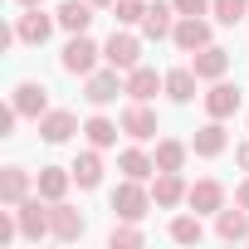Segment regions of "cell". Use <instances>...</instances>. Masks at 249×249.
<instances>
[{"instance_id":"cell-9","label":"cell","mask_w":249,"mask_h":249,"mask_svg":"<svg viewBox=\"0 0 249 249\" xmlns=\"http://www.w3.org/2000/svg\"><path fill=\"white\" fill-rule=\"evenodd\" d=\"M191 69L200 73V83H215V78H225V73H230V49L205 44V49H196V54H191Z\"/></svg>"},{"instance_id":"cell-5","label":"cell","mask_w":249,"mask_h":249,"mask_svg":"<svg viewBox=\"0 0 249 249\" xmlns=\"http://www.w3.org/2000/svg\"><path fill=\"white\" fill-rule=\"evenodd\" d=\"M15 215H20V234H25V239L54 234V220H49V210H44V196H25V200L15 205Z\"/></svg>"},{"instance_id":"cell-14","label":"cell","mask_w":249,"mask_h":249,"mask_svg":"<svg viewBox=\"0 0 249 249\" xmlns=\"http://www.w3.org/2000/svg\"><path fill=\"white\" fill-rule=\"evenodd\" d=\"M186 205H191L196 215H220V210H225V186H220V181H196L191 196H186Z\"/></svg>"},{"instance_id":"cell-16","label":"cell","mask_w":249,"mask_h":249,"mask_svg":"<svg viewBox=\"0 0 249 249\" xmlns=\"http://www.w3.org/2000/svg\"><path fill=\"white\" fill-rule=\"evenodd\" d=\"M93 0H64V5L54 10L59 15V30H69V35H88V25H93Z\"/></svg>"},{"instance_id":"cell-35","label":"cell","mask_w":249,"mask_h":249,"mask_svg":"<svg viewBox=\"0 0 249 249\" xmlns=\"http://www.w3.org/2000/svg\"><path fill=\"white\" fill-rule=\"evenodd\" d=\"M234 161H239V166L249 171V142H239V147H234Z\"/></svg>"},{"instance_id":"cell-6","label":"cell","mask_w":249,"mask_h":249,"mask_svg":"<svg viewBox=\"0 0 249 249\" xmlns=\"http://www.w3.org/2000/svg\"><path fill=\"white\" fill-rule=\"evenodd\" d=\"M117 122H122V137H132V142H152V137H157V112H152L147 103H137V98L122 107Z\"/></svg>"},{"instance_id":"cell-33","label":"cell","mask_w":249,"mask_h":249,"mask_svg":"<svg viewBox=\"0 0 249 249\" xmlns=\"http://www.w3.org/2000/svg\"><path fill=\"white\" fill-rule=\"evenodd\" d=\"M15 122H20V112H15V103H10L5 112H0V137H10V132H15Z\"/></svg>"},{"instance_id":"cell-31","label":"cell","mask_w":249,"mask_h":249,"mask_svg":"<svg viewBox=\"0 0 249 249\" xmlns=\"http://www.w3.org/2000/svg\"><path fill=\"white\" fill-rule=\"evenodd\" d=\"M147 15V0H112V20L117 25H142Z\"/></svg>"},{"instance_id":"cell-10","label":"cell","mask_w":249,"mask_h":249,"mask_svg":"<svg viewBox=\"0 0 249 249\" xmlns=\"http://www.w3.org/2000/svg\"><path fill=\"white\" fill-rule=\"evenodd\" d=\"M239 103H244V93H239L234 83H225V78H215V83H210V93H205V112H210V117H220V122H225V117H234V112H239Z\"/></svg>"},{"instance_id":"cell-32","label":"cell","mask_w":249,"mask_h":249,"mask_svg":"<svg viewBox=\"0 0 249 249\" xmlns=\"http://www.w3.org/2000/svg\"><path fill=\"white\" fill-rule=\"evenodd\" d=\"M176 15H210V0H171Z\"/></svg>"},{"instance_id":"cell-25","label":"cell","mask_w":249,"mask_h":249,"mask_svg":"<svg viewBox=\"0 0 249 249\" xmlns=\"http://www.w3.org/2000/svg\"><path fill=\"white\" fill-rule=\"evenodd\" d=\"M166 78H157V69H127V98H137V103H147V98H157V88H161Z\"/></svg>"},{"instance_id":"cell-3","label":"cell","mask_w":249,"mask_h":249,"mask_svg":"<svg viewBox=\"0 0 249 249\" xmlns=\"http://www.w3.org/2000/svg\"><path fill=\"white\" fill-rule=\"evenodd\" d=\"M103 64H112V69H137L142 64V39L137 35H127V30H112V39L103 44Z\"/></svg>"},{"instance_id":"cell-27","label":"cell","mask_w":249,"mask_h":249,"mask_svg":"<svg viewBox=\"0 0 249 249\" xmlns=\"http://www.w3.org/2000/svg\"><path fill=\"white\" fill-rule=\"evenodd\" d=\"M186 152H191L186 142H171V137L157 142V171H181L186 166Z\"/></svg>"},{"instance_id":"cell-11","label":"cell","mask_w":249,"mask_h":249,"mask_svg":"<svg viewBox=\"0 0 249 249\" xmlns=\"http://www.w3.org/2000/svg\"><path fill=\"white\" fill-rule=\"evenodd\" d=\"M49 220H54V239H64V244L83 239V230H88L83 210H73V205H64V200H54V205H49Z\"/></svg>"},{"instance_id":"cell-15","label":"cell","mask_w":249,"mask_h":249,"mask_svg":"<svg viewBox=\"0 0 249 249\" xmlns=\"http://www.w3.org/2000/svg\"><path fill=\"white\" fill-rule=\"evenodd\" d=\"M73 132H78V117H73V112H64V107H49V112L39 117V137H44V142H54V147H59V142H69Z\"/></svg>"},{"instance_id":"cell-21","label":"cell","mask_w":249,"mask_h":249,"mask_svg":"<svg viewBox=\"0 0 249 249\" xmlns=\"http://www.w3.org/2000/svg\"><path fill=\"white\" fill-rule=\"evenodd\" d=\"M69 181H73V171H64V166H39V181H35V191L54 205V200H64L69 196Z\"/></svg>"},{"instance_id":"cell-19","label":"cell","mask_w":249,"mask_h":249,"mask_svg":"<svg viewBox=\"0 0 249 249\" xmlns=\"http://www.w3.org/2000/svg\"><path fill=\"white\" fill-rule=\"evenodd\" d=\"M117 171L127 176V181H152L157 176V157H147L142 147H127V152L117 157Z\"/></svg>"},{"instance_id":"cell-13","label":"cell","mask_w":249,"mask_h":249,"mask_svg":"<svg viewBox=\"0 0 249 249\" xmlns=\"http://www.w3.org/2000/svg\"><path fill=\"white\" fill-rule=\"evenodd\" d=\"M186 196H191V186L181 181V171H157V181H152V200H157L161 210H176Z\"/></svg>"},{"instance_id":"cell-12","label":"cell","mask_w":249,"mask_h":249,"mask_svg":"<svg viewBox=\"0 0 249 249\" xmlns=\"http://www.w3.org/2000/svg\"><path fill=\"white\" fill-rule=\"evenodd\" d=\"M10 103H15L20 117H35V122H39V117L49 112V88H44V83H15V98H10Z\"/></svg>"},{"instance_id":"cell-8","label":"cell","mask_w":249,"mask_h":249,"mask_svg":"<svg viewBox=\"0 0 249 249\" xmlns=\"http://www.w3.org/2000/svg\"><path fill=\"white\" fill-rule=\"evenodd\" d=\"M171 44H176L181 54L205 49V44H210V20H205V15H181L176 30H171Z\"/></svg>"},{"instance_id":"cell-26","label":"cell","mask_w":249,"mask_h":249,"mask_svg":"<svg viewBox=\"0 0 249 249\" xmlns=\"http://www.w3.org/2000/svg\"><path fill=\"white\" fill-rule=\"evenodd\" d=\"M117 132H122V122H112V117H103V112L83 122V137H88L98 152H103V147H117Z\"/></svg>"},{"instance_id":"cell-2","label":"cell","mask_w":249,"mask_h":249,"mask_svg":"<svg viewBox=\"0 0 249 249\" xmlns=\"http://www.w3.org/2000/svg\"><path fill=\"white\" fill-rule=\"evenodd\" d=\"M98 59H103V49H98V44H93L88 35H73V39L64 44V54H59L64 73H83V78H88V73L98 69Z\"/></svg>"},{"instance_id":"cell-18","label":"cell","mask_w":249,"mask_h":249,"mask_svg":"<svg viewBox=\"0 0 249 249\" xmlns=\"http://www.w3.org/2000/svg\"><path fill=\"white\" fill-rule=\"evenodd\" d=\"M225 147H230V137H225V127H220V117H210L205 127L191 137V152H196V157H205V161H210V157H220Z\"/></svg>"},{"instance_id":"cell-22","label":"cell","mask_w":249,"mask_h":249,"mask_svg":"<svg viewBox=\"0 0 249 249\" xmlns=\"http://www.w3.org/2000/svg\"><path fill=\"white\" fill-rule=\"evenodd\" d=\"M30 196V171L25 166H5L0 171V205H20Z\"/></svg>"},{"instance_id":"cell-30","label":"cell","mask_w":249,"mask_h":249,"mask_svg":"<svg viewBox=\"0 0 249 249\" xmlns=\"http://www.w3.org/2000/svg\"><path fill=\"white\" fill-rule=\"evenodd\" d=\"M142 239H147V234L137 230V220H122V225H112V234H107V244H112V249H137Z\"/></svg>"},{"instance_id":"cell-34","label":"cell","mask_w":249,"mask_h":249,"mask_svg":"<svg viewBox=\"0 0 249 249\" xmlns=\"http://www.w3.org/2000/svg\"><path fill=\"white\" fill-rule=\"evenodd\" d=\"M234 205H244V210H249V176L239 181V191H234Z\"/></svg>"},{"instance_id":"cell-23","label":"cell","mask_w":249,"mask_h":249,"mask_svg":"<svg viewBox=\"0 0 249 249\" xmlns=\"http://www.w3.org/2000/svg\"><path fill=\"white\" fill-rule=\"evenodd\" d=\"M176 5H161V0H157V5H147V15H142V35L147 39H166L171 30H176Z\"/></svg>"},{"instance_id":"cell-1","label":"cell","mask_w":249,"mask_h":249,"mask_svg":"<svg viewBox=\"0 0 249 249\" xmlns=\"http://www.w3.org/2000/svg\"><path fill=\"white\" fill-rule=\"evenodd\" d=\"M152 205H157V200H152V191H147L142 181H127V176H122V186L112 191V210H117V220H142Z\"/></svg>"},{"instance_id":"cell-7","label":"cell","mask_w":249,"mask_h":249,"mask_svg":"<svg viewBox=\"0 0 249 249\" xmlns=\"http://www.w3.org/2000/svg\"><path fill=\"white\" fill-rule=\"evenodd\" d=\"M54 25H59V15H44V5H30V10L15 20V39H20V44H44V39L54 35Z\"/></svg>"},{"instance_id":"cell-17","label":"cell","mask_w":249,"mask_h":249,"mask_svg":"<svg viewBox=\"0 0 249 249\" xmlns=\"http://www.w3.org/2000/svg\"><path fill=\"white\" fill-rule=\"evenodd\" d=\"M215 234H220L225 244H239V239L249 244V210H244V205L220 210V215H215Z\"/></svg>"},{"instance_id":"cell-29","label":"cell","mask_w":249,"mask_h":249,"mask_svg":"<svg viewBox=\"0 0 249 249\" xmlns=\"http://www.w3.org/2000/svg\"><path fill=\"white\" fill-rule=\"evenodd\" d=\"M210 15L220 25H239V20H249V0H210Z\"/></svg>"},{"instance_id":"cell-4","label":"cell","mask_w":249,"mask_h":249,"mask_svg":"<svg viewBox=\"0 0 249 249\" xmlns=\"http://www.w3.org/2000/svg\"><path fill=\"white\" fill-rule=\"evenodd\" d=\"M117 73H122V69H112V64H107V69H93V73H88L83 98H88L93 107H107L117 93H127V78H117Z\"/></svg>"},{"instance_id":"cell-24","label":"cell","mask_w":249,"mask_h":249,"mask_svg":"<svg viewBox=\"0 0 249 249\" xmlns=\"http://www.w3.org/2000/svg\"><path fill=\"white\" fill-rule=\"evenodd\" d=\"M196 83H200L196 69H171L166 83H161V93H166L171 103H191V98H196Z\"/></svg>"},{"instance_id":"cell-28","label":"cell","mask_w":249,"mask_h":249,"mask_svg":"<svg viewBox=\"0 0 249 249\" xmlns=\"http://www.w3.org/2000/svg\"><path fill=\"white\" fill-rule=\"evenodd\" d=\"M171 239H176V244H200V239H205L200 215H176V220H171Z\"/></svg>"},{"instance_id":"cell-36","label":"cell","mask_w":249,"mask_h":249,"mask_svg":"<svg viewBox=\"0 0 249 249\" xmlns=\"http://www.w3.org/2000/svg\"><path fill=\"white\" fill-rule=\"evenodd\" d=\"M15 5H25V10H30V5H44V0H15Z\"/></svg>"},{"instance_id":"cell-20","label":"cell","mask_w":249,"mask_h":249,"mask_svg":"<svg viewBox=\"0 0 249 249\" xmlns=\"http://www.w3.org/2000/svg\"><path fill=\"white\" fill-rule=\"evenodd\" d=\"M69 171H73V181H78L83 191H98V186H103V157H98V147H93V152H78Z\"/></svg>"},{"instance_id":"cell-37","label":"cell","mask_w":249,"mask_h":249,"mask_svg":"<svg viewBox=\"0 0 249 249\" xmlns=\"http://www.w3.org/2000/svg\"><path fill=\"white\" fill-rule=\"evenodd\" d=\"M93 5H98V10H112V0H93Z\"/></svg>"}]
</instances>
